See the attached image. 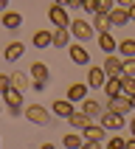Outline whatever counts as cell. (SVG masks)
<instances>
[{
    "label": "cell",
    "mask_w": 135,
    "mask_h": 149,
    "mask_svg": "<svg viewBox=\"0 0 135 149\" xmlns=\"http://www.w3.org/2000/svg\"><path fill=\"white\" fill-rule=\"evenodd\" d=\"M70 37H73V40H79V42H90V40H96L99 34H96V28H93L87 20L73 17V20H70Z\"/></svg>",
    "instance_id": "cell-1"
},
{
    "label": "cell",
    "mask_w": 135,
    "mask_h": 149,
    "mask_svg": "<svg viewBox=\"0 0 135 149\" xmlns=\"http://www.w3.org/2000/svg\"><path fill=\"white\" fill-rule=\"evenodd\" d=\"M31 124L37 127H51V121H54V113L51 110H45L42 104H25V113H23Z\"/></svg>",
    "instance_id": "cell-2"
},
{
    "label": "cell",
    "mask_w": 135,
    "mask_h": 149,
    "mask_svg": "<svg viewBox=\"0 0 135 149\" xmlns=\"http://www.w3.org/2000/svg\"><path fill=\"white\" fill-rule=\"evenodd\" d=\"M48 20L54 23V28H70V17H68V8L62 3L48 6Z\"/></svg>",
    "instance_id": "cell-3"
},
{
    "label": "cell",
    "mask_w": 135,
    "mask_h": 149,
    "mask_svg": "<svg viewBox=\"0 0 135 149\" xmlns=\"http://www.w3.org/2000/svg\"><path fill=\"white\" fill-rule=\"evenodd\" d=\"M124 59L118 56V54H113V56H104V62H101V70L107 73V79H121L124 76Z\"/></svg>",
    "instance_id": "cell-4"
},
{
    "label": "cell",
    "mask_w": 135,
    "mask_h": 149,
    "mask_svg": "<svg viewBox=\"0 0 135 149\" xmlns=\"http://www.w3.org/2000/svg\"><path fill=\"white\" fill-rule=\"evenodd\" d=\"M99 124L107 130V132H121L127 127V118L124 116H118V113H104V116L99 118Z\"/></svg>",
    "instance_id": "cell-5"
},
{
    "label": "cell",
    "mask_w": 135,
    "mask_h": 149,
    "mask_svg": "<svg viewBox=\"0 0 135 149\" xmlns=\"http://www.w3.org/2000/svg\"><path fill=\"white\" fill-rule=\"evenodd\" d=\"M82 138H84V141H90V143H107L110 135H107V130H104L101 124H90V127L82 132Z\"/></svg>",
    "instance_id": "cell-6"
},
{
    "label": "cell",
    "mask_w": 135,
    "mask_h": 149,
    "mask_svg": "<svg viewBox=\"0 0 135 149\" xmlns=\"http://www.w3.org/2000/svg\"><path fill=\"white\" fill-rule=\"evenodd\" d=\"M68 56H70L73 65H82V68L90 65V51L84 48V45H70V48H68Z\"/></svg>",
    "instance_id": "cell-7"
},
{
    "label": "cell",
    "mask_w": 135,
    "mask_h": 149,
    "mask_svg": "<svg viewBox=\"0 0 135 149\" xmlns=\"http://www.w3.org/2000/svg\"><path fill=\"white\" fill-rule=\"evenodd\" d=\"M82 113L93 121V118H101L107 110H104V104H101V101H96V99H90V96H87V99L82 101Z\"/></svg>",
    "instance_id": "cell-8"
},
{
    "label": "cell",
    "mask_w": 135,
    "mask_h": 149,
    "mask_svg": "<svg viewBox=\"0 0 135 149\" xmlns=\"http://www.w3.org/2000/svg\"><path fill=\"white\" fill-rule=\"evenodd\" d=\"M104 82H107V73L101 70V68H87V87L93 90H104Z\"/></svg>",
    "instance_id": "cell-9"
},
{
    "label": "cell",
    "mask_w": 135,
    "mask_h": 149,
    "mask_svg": "<svg viewBox=\"0 0 135 149\" xmlns=\"http://www.w3.org/2000/svg\"><path fill=\"white\" fill-rule=\"evenodd\" d=\"M104 110H107V113H118V116L132 113V107H129V99H127V96H116V99H110Z\"/></svg>",
    "instance_id": "cell-10"
},
{
    "label": "cell",
    "mask_w": 135,
    "mask_h": 149,
    "mask_svg": "<svg viewBox=\"0 0 135 149\" xmlns=\"http://www.w3.org/2000/svg\"><path fill=\"white\" fill-rule=\"evenodd\" d=\"M96 42H99V48L107 54V56H113V54H118V40L113 37V31H107V34H99L96 37Z\"/></svg>",
    "instance_id": "cell-11"
},
{
    "label": "cell",
    "mask_w": 135,
    "mask_h": 149,
    "mask_svg": "<svg viewBox=\"0 0 135 149\" xmlns=\"http://www.w3.org/2000/svg\"><path fill=\"white\" fill-rule=\"evenodd\" d=\"M51 113L59 116V118H70L76 113V107H73V101H68V99H56L54 104H51Z\"/></svg>",
    "instance_id": "cell-12"
},
{
    "label": "cell",
    "mask_w": 135,
    "mask_h": 149,
    "mask_svg": "<svg viewBox=\"0 0 135 149\" xmlns=\"http://www.w3.org/2000/svg\"><path fill=\"white\" fill-rule=\"evenodd\" d=\"M25 54V45L20 40H14V42H8L6 48H3V59H6V62H17V59L23 56Z\"/></svg>",
    "instance_id": "cell-13"
},
{
    "label": "cell",
    "mask_w": 135,
    "mask_h": 149,
    "mask_svg": "<svg viewBox=\"0 0 135 149\" xmlns=\"http://www.w3.org/2000/svg\"><path fill=\"white\" fill-rule=\"evenodd\" d=\"M31 45H34V48H48V45H54V31H45V28L34 31Z\"/></svg>",
    "instance_id": "cell-14"
},
{
    "label": "cell",
    "mask_w": 135,
    "mask_h": 149,
    "mask_svg": "<svg viewBox=\"0 0 135 149\" xmlns=\"http://www.w3.org/2000/svg\"><path fill=\"white\" fill-rule=\"evenodd\" d=\"M0 23H3V28H8V31H17V28L23 25V14H20V11H6V14L0 17Z\"/></svg>",
    "instance_id": "cell-15"
},
{
    "label": "cell",
    "mask_w": 135,
    "mask_h": 149,
    "mask_svg": "<svg viewBox=\"0 0 135 149\" xmlns=\"http://www.w3.org/2000/svg\"><path fill=\"white\" fill-rule=\"evenodd\" d=\"M68 124H70V127H73V130H76V132H84V130H87V127H90V124H93V121H90V118H87V116H84V113H82V110H76V113H73V116H70V118H68Z\"/></svg>",
    "instance_id": "cell-16"
},
{
    "label": "cell",
    "mask_w": 135,
    "mask_h": 149,
    "mask_svg": "<svg viewBox=\"0 0 135 149\" xmlns=\"http://www.w3.org/2000/svg\"><path fill=\"white\" fill-rule=\"evenodd\" d=\"M87 99V84L84 82H73L68 87V101H84Z\"/></svg>",
    "instance_id": "cell-17"
},
{
    "label": "cell",
    "mask_w": 135,
    "mask_h": 149,
    "mask_svg": "<svg viewBox=\"0 0 135 149\" xmlns=\"http://www.w3.org/2000/svg\"><path fill=\"white\" fill-rule=\"evenodd\" d=\"M110 25H116V28H121V25H129V14H127L124 6H116L113 11H110Z\"/></svg>",
    "instance_id": "cell-18"
},
{
    "label": "cell",
    "mask_w": 135,
    "mask_h": 149,
    "mask_svg": "<svg viewBox=\"0 0 135 149\" xmlns=\"http://www.w3.org/2000/svg\"><path fill=\"white\" fill-rule=\"evenodd\" d=\"M31 79L34 82H48L51 79V70L45 62H31Z\"/></svg>",
    "instance_id": "cell-19"
},
{
    "label": "cell",
    "mask_w": 135,
    "mask_h": 149,
    "mask_svg": "<svg viewBox=\"0 0 135 149\" xmlns=\"http://www.w3.org/2000/svg\"><path fill=\"white\" fill-rule=\"evenodd\" d=\"M8 76H11V87H14V90L25 93L28 87H31V79H28V76H25L23 70H14V73H8Z\"/></svg>",
    "instance_id": "cell-20"
},
{
    "label": "cell",
    "mask_w": 135,
    "mask_h": 149,
    "mask_svg": "<svg viewBox=\"0 0 135 149\" xmlns=\"http://www.w3.org/2000/svg\"><path fill=\"white\" fill-rule=\"evenodd\" d=\"M118 56H121V59H135V40H132V37L118 40Z\"/></svg>",
    "instance_id": "cell-21"
},
{
    "label": "cell",
    "mask_w": 135,
    "mask_h": 149,
    "mask_svg": "<svg viewBox=\"0 0 135 149\" xmlns=\"http://www.w3.org/2000/svg\"><path fill=\"white\" fill-rule=\"evenodd\" d=\"M54 48H70V28H54Z\"/></svg>",
    "instance_id": "cell-22"
},
{
    "label": "cell",
    "mask_w": 135,
    "mask_h": 149,
    "mask_svg": "<svg viewBox=\"0 0 135 149\" xmlns=\"http://www.w3.org/2000/svg\"><path fill=\"white\" fill-rule=\"evenodd\" d=\"M62 146H65V149H82L84 146L82 132H68V135H62Z\"/></svg>",
    "instance_id": "cell-23"
},
{
    "label": "cell",
    "mask_w": 135,
    "mask_h": 149,
    "mask_svg": "<svg viewBox=\"0 0 135 149\" xmlns=\"http://www.w3.org/2000/svg\"><path fill=\"white\" fill-rule=\"evenodd\" d=\"M90 25L96 28V34H107L110 28H113V25H110V17H107V14H93Z\"/></svg>",
    "instance_id": "cell-24"
},
{
    "label": "cell",
    "mask_w": 135,
    "mask_h": 149,
    "mask_svg": "<svg viewBox=\"0 0 135 149\" xmlns=\"http://www.w3.org/2000/svg\"><path fill=\"white\" fill-rule=\"evenodd\" d=\"M121 96H127V99L135 96V76H121Z\"/></svg>",
    "instance_id": "cell-25"
},
{
    "label": "cell",
    "mask_w": 135,
    "mask_h": 149,
    "mask_svg": "<svg viewBox=\"0 0 135 149\" xmlns=\"http://www.w3.org/2000/svg\"><path fill=\"white\" fill-rule=\"evenodd\" d=\"M104 93H107V99L121 96V79H107V82H104Z\"/></svg>",
    "instance_id": "cell-26"
},
{
    "label": "cell",
    "mask_w": 135,
    "mask_h": 149,
    "mask_svg": "<svg viewBox=\"0 0 135 149\" xmlns=\"http://www.w3.org/2000/svg\"><path fill=\"white\" fill-rule=\"evenodd\" d=\"M124 146H127V138H121V135H110L104 143V149H124Z\"/></svg>",
    "instance_id": "cell-27"
},
{
    "label": "cell",
    "mask_w": 135,
    "mask_h": 149,
    "mask_svg": "<svg viewBox=\"0 0 135 149\" xmlns=\"http://www.w3.org/2000/svg\"><path fill=\"white\" fill-rule=\"evenodd\" d=\"M113 0H96V14H107L110 17V11H113Z\"/></svg>",
    "instance_id": "cell-28"
},
{
    "label": "cell",
    "mask_w": 135,
    "mask_h": 149,
    "mask_svg": "<svg viewBox=\"0 0 135 149\" xmlns=\"http://www.w3.org/2000/svg\"><path fill=\"white\" fill-rule=\"evenodd\" d=\"M8 90H11V76H6V73H0V96H6Z\"/></svg>",
    "instance_id": "cell-29"
},
{
    "label": "cell",
    "mask_w": 135,
    "mask_h": 149,
    "mask_svg": "<svg viewBox=\"0 0 135 149\" xmlns=\"http://www.w3.org/2000/svg\"><path fill=\"white\" fill-rule=\"evenodd\" d=\"M124 76H135V59H124Z\"/></svg>",
    "instance_id": "cell-30"
},
{
    "label": "cell",
    "mask_w": 135,
    "mask_h": 149,
    "mask_svg": "<svg viewBox=\"0 0 135 149\" xmlns=\"http://www.w3.org/2000/svg\"><path fill=\"white\" fill-rule=\"evenodd\" d=\"M82 11H87V14H96V0H82Z\"/></svg>",
    "instance_id": "cell-31"
},
{
    "label": "cell",
    "mask_w": 135,
    "mask_h": 149,
    "mask_svg": "<svg viewBox=\"0 0 135 149\" xmlns=\"http://www.w3.org/2000/svg\"><path fill=\"white\" fill-rule=\"evenodd\" d=\"M45 87H48V82H34L31 79V90L34 93H45Z\"/></svg>",
    "instance_id": "cell-32"
},
{
    "label": "cell",
    "mask_w": 135,
    "mask_h": 149,
    "mask_svg": "<svg viewBox=\"0 0 135 149\" xmlns=\"http://www.w3.org/2000/svg\"><path fill=\"white\" fill-rule=\"evenodd\" d=\"M127 14H129V23H135V0H132V3H127Z\"/></svg>",
    "instance_id": "cell-33"
},
{
    "label": "cell",
    "mask_w": 135,
    "mask_h": 149,
    "mask_svg": "<svg viewBox=\"0 0 135 149\" xmlns=\"http://www.w3.org/2000/svg\"><path fill=\"white\" fill-rule=\"evenodd\" d=\"M82 149H104V143H90V141H84Z\"/></svg>",
    "instance_id": "cell-34"
},
{
    "label": "cell",
    "mask_w": 135,
    "mask_h": 149,
    "mask_svg": "<svg viewBox=\"0 0 135 149\" xmlns=\"http://www.w3.org/2000/svg\"><path fill=\"white\" fill-rule=\"evenodd\" d=\"M6 11H8V3H6V0H0V17L6 14Z\"/></svg>",
    "instance_id": "cell-35"
},
{
    "label": "cell",
    "mask_w": 135,
    "mask_h": 149,
    "mask_svg": "<svg viewBox=\"0 0 135 149\" xmlns=\"http://www.w3.org/2000/svg\"><path fill=\"white\" fill-rule=\"evenodd\" d=\"M124 149H135V138H127V146Z\"/></svg>",
    "instance_id": "cell-36"
},
{
    "label": "cell",
    "mask_w": 135,
    "mask_h": 149,
    "mask_svg": "<svg viewBox=\"0 0 135 149\" xmlns=\"http://www.w3.org/2000/svg\"><path fill=\"white\" fill-rule=\"evenodd\" d=\"M40 149H56V146H54V143H48V141H45V143H42Z\"/></svg>",
    "instance_id": "cell-37"
},
{
    "label": "cell",
    "mask_w": 135,
    "mask_h": 149,
    "mask_svg": "<svg viewBox=\"0 0 135 149\" xmlns=\"http://www.w3.org/2000/svg\"><path fill=\"white\" fill-rule=\"evenodd\" d=\"M129 132H132V138H135V118L129 121Z\"/></svg>",
    "instance_id": "cell-38"
},
{
    "label": "cell",
    "mask_w": 135,
    "mask_h": 149,
    "mask_svg": "<svg viewBox=\"0 0 135 149\" xmlns=\"http://www.w3.org/2000/svg\"><path fill=\"white\" fill-rule=\"evenodd\" d=\"M129 107H132V110H135V96H132V99H129Z\"/></svg>",
    "instance_id": "cell-39"
}]
</instances>
